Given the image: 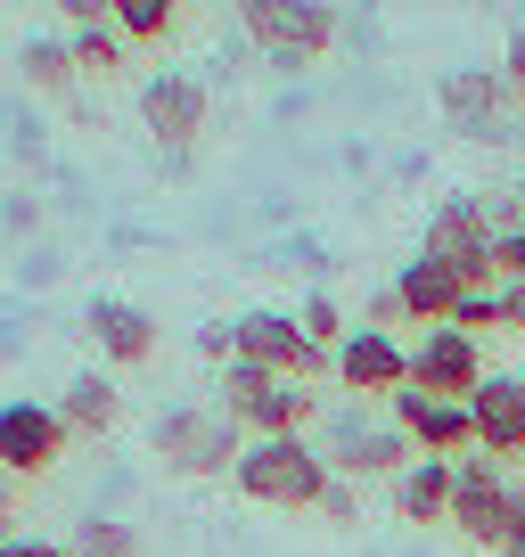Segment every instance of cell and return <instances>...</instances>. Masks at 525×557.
Segmentation results:
<instances>
[{"mask_svg": "<svg viewBox=\"0 0 525 557\" xmlns=\"http://www.w3.org/2000/svg\"><path fill=\"white\" fill-rule=\"evenodd\" d=\"M452 329H460V336H485V329H509V320H501V287H485V296H460Z\"/></svg>", "mask_w": 525, "mask_h": 557, "instance_id": "25", "label": "cell"}, {"mask_svg": "<svg viewBox=\"0 0 525 557\" xmlns=\"http://www.w3.org/2000/svg\"><path fill=\"white\" fill-rule=\"evenodd\" d=\"M501 557H525V517H517V533L501 541Z\"/></svg>", "mask_w": 525, "mask_h": 557, "instance_id": "35", "label": "cell"}, {"mask_svg": "<svg viewBox=\"0 0 525 557\" xmlns=\"http://www.w3.org/2000/svg\"><path fill=\"white\" fill-rule=\"evenodd\" d=\"M74 41V66H83V74H115L123 66V34H115V25H83V34H66Z\"/></svg>", "mask_w": 525, "mask_h": 557, "instance_id": "24", "label": "cell"}, {"mask_svg": "<svg viewBox=\"0 0 525 557\" xmlns=\"http://www.w3.org/2000/svg\"><path fill=\"white\" fill-rule=\"evenodd\" d=\"M9 524H17V475H0V541H9Z\"/></svg>", "mask_w": 525, "mask_h": 557, "instance_id": "34", "label": "cell"}, {"mask_svg": "<svg viewBox=\"0 0 525 557\" xmlns=\"http://www.w3.org/2000/svg\"><path fill=\"white\" fill-rule=\"evenodd\" d=\"M148 451L173 475H230L239 451H246V435L213 401H173V410H157V426H148Z\"/></svg>", "mask_w": 525, "mask_h": 557, "instance_id": "4", "label": "cell"}, {"mask_svg": "<svg viewBox=\"0 0 525 557\" xmlns=\"http://www.w3.org/2000/svg\"><path fill=\"white\" fill-rule=\"evenodd\" d=\"M460 296H468V287H460L452 262H436V255H411L403 271H394V304H403V320H419V329H452Z\"/></svg>", "mask_w": 525, "mask_h": 557, "instance_id": "17", "label": "cell"}, {"mask_svg": "<svg viewBox=\"0 0 525 557\" xmlns=\"http://www.w3.org/2000/svg\"><path fill=\"white\" fill-rule=\"evenodd\" d=\"M313 517H329V524H353V517H362V492H353L345 475H329V492H320V508H313Z\"/></svg>", "mask_w": 525, "mask_h": 557, "instance_id": "27", "label": "cell"}, {"mask_svg": "<svg viewBox=\"0 0 525 557\" xmlns=\"http://www.w3.org/2000/svg\"><path fill=\"white\" fill-rule=\"evenodd\" d=\"M181 17V0H107V25H115L123 41H164Z\"/></svg>", "mask_w": 525, "mask_h": 557, "instance_id": "21", "label": "cell"}, {"mask_svg": "<svg viewBox=\"0 0 525 557\" xmlns=\"http://www.w3.org/2000/svg\"><path fill=\"white\" fill-rule=\"evenodd\" d=\"M17 74H25V90H41V99H66L83 66H74V41L66 34H34L17 50Z\"/></svg>", "mask_w": 525, "mask_h": 557, "instance_id": "20", "label": "cell"}, {"mask_svg": "<svg viewBox=\"0 0 525 557\" xmlns=\"http://www.w3.org/2000/svg\"><path fill=\"white\" fill-rule=\"evenodd\" d=\"M394 426L411 435V451H419V459H468L476 451L468 401H436V394H419V385L394 394Z\"/></svg>", "mask_w": 525, "mask_h": 557, "instance_id": "13", "label": "cell"}, {"mask_svg": "<svg viewBox=\"0 0 525 557\" xmlns=\"http://www.w3.org/2000/svg\"><path fill=\"white\" fill-rule=\"evenodd\" d=\"M501 320L525 336V278H517V287H501Z\"/></svg>", "mask_w": 525, "mask_h": 557, "instance_id": "33", "label": "cell"}, {"mask_svg": "<svg viewBox=\"0 0 525 557\" xmlns=\"http://www.w3.org/2000/svg\"><path fill=\"white\" fill-rule=\"evenodd\" d=\"M517 517H525V484L501 468V459H485V451L452 459V533L468 541V549L501 557V541L517 533Z\"/></svg>", "mask_w": 525, "mask_h": 557, "instance_id": "3", "label": "cell"}, {"mask_svg": "<svg viewBox=\"0 0 525 557\" xmlns=\"http://www.w3.org/2000/svg\"><path fill=\"white\" fill-rule=\"evenodd\" d=\"M230 336H239V361L271 369V377H288V385H320L337 369V352H320L313 336L296 329V312H239Z\"/></svg>", "mask_w": 525, "mask_h": 557, "instance_id": "6", "label": "cell"}, {"mask_svg": "<svg viewBox=\"0 0 525 557\" xmlns=\"http://www.w3.org/2000/svg\"><path fill=\"white\" fill-rule=\"evenodd\" d=\"M411 385L436 401H468L476 385H485V345L460 329H427L419 345H411Z\"/></svg>", "mask_w": 525, "mask_h": 557, "instance_id": "12", "label": "cell"}, {"mask_svg": "<svg viewBox=\"0 0 525 557\" xmlns=\"http://www.w3.org/2000/svg\"><path fill=\"white\" fill-rule=\"evenodd\" d=\"M141 123L164 157H190L197 132H206V83L197 74H148L141 83Z\"/></svg>", "mask_w": 525, "mask_h": 557, "instance_id": "11", "label": "cell"}, {"mask_svg": "<svg viewBox=\"0 0 525 557\" xmlns=\"http://www.w3.org/2000/svg\"><path fill=\"white\" fill-rule=\"evenodd\" d=\"M394 517L403 524H452V459H411L394 475Z\"/></svg>", "mask_w": 525, "mask_h": 557, "instance_id": "19", "label": "cell"}, {"mask_svg": "<svg viewBox=\"0 0 525 557\" xmlns=\"http://www.w3.org/2000/svg\"><path fill=\"white\" fill-rule=\"evenodd\" d=\"M66 459L58 401H0V475H50Z\"/></svg>", "mask_w": 525, "mask_h": 557, "instance_id": "9", "label": "cell"}, {"mask_svg": "<svg viewBox=\"0 0 525 557\" xmlns=\"http://www.w3.org/2000/svg\"><path fill=\"white\" fill-rule=\"evenodd\" d=\"M501 83H509V107H525V34H509V50H501Z\"/></svg>", "mask_w": 525, "mask_h": 557, "instance_id": "28", "label": "cell"}, {"mask_svg": "<svg viewBox=\"0 0 525 557\" xmlns=\"http://www.w3.org/2000/svg\"><path fill=\"white\" fill-rule=\"evenodd\" d=\"M66 549H74V557H141V533H132V524H115V517H83Z\"/></svg>", "mask_w": 525, "mask_h": 557, "instance_id": "22", "label": "cell"}, {"mask_svg": "<svg viewBox=\"0 0 525 557\" xmlns=\"http://www.w3.org/2000/svg\"><path fill=\"white\" fill-rule=\"evenodd\" d=\"M329 377L345 385V394H362V401H394L411 385V352L394 345V329H345Z\"/></svg>", "mask_w": 525, "mask_h": 557, "instance_id": "10", "label": "cell"}, {"mask_svg": "<svg viewBox=\"0 0 525 557\" xmlns=\"http://www.w3.org/2000/svg\"><path fill=\"white\" fill-rule=\"evenodd\" d=\"M239 25L280 58V66L329 58V41H337V9L329 0H239Z\"/></svg>", "mask_w": 525, "mask_h": 557, "instance_id": "8", "label": "cell"}, {"mask_svg": "<svg viewBox=\"0 0 525 557\" xmlns=\"http://www.w3.org/2000/svg\"><path fill=\"white\" fill-rule=\"evenodd\" d=\"M83 329H90V345H99V361H107V369H141V361H157V320H148L141 304H123V296H90Z\"/></svg>", "mask_w": 525, "mask_h": 557, "instance_id": "16", "label": "cell"}, {"mask_svg": "<svg viewBox=\"0 0 525 557\" xmlns=\"http://www.w3.org/2000/svg\"><path fill=\"white\" fill-rule=\"evenodd\" d=\"M509 197H517V213H525V164H517V189H509Z\"/></svg>", "mask_w": 525, "mask_h": 557, "instance_id": "36", "label": "cell"}, {"mask_svg": "<svg viewBox=\"0 0 525 557\" xmlns=\"http://www.w3.org/2000/svg\"><path fill=\"white\" fill-rule=\"evenodd\" d=\"M394 320H403V304H394V287H386V296H369V320H362V329H394Z\"/></svg>", "mask_w": 525, "mask_h": 557, "instance_id": "32", "label": "cell"}, {"mask_svg": "<svg viewBox=\"0 0 525 557\" xmlns=\"http://www.w3.org/2000/svg\"><path fill=\"white\" fill-rule=\"evenodd\" d=\"M0 557H74L66 541H34V533H9L0 541Z\"/></svg>", "mask_w": 525, "mask_h": 557, "instance_id": "30", "label": "cell"}, {"mask_svg": "<svg viewBox=\"0 0 525 557\" xmlns=\"http://www.w3.org/2000/svg\"><path fill=\"white\" fill-rule=\"evenodd\" d=\"M468 426L485 459H525V377L485 369V385L468 394Z\"/></svg>", "mask_w": 525, "mask_h": 557, "instance_id": "15", "label": "cell"}, {"mask_svg": "<svg viewBox=\"0 0 525 557\" xmlns=\"http://www.w3.org/2000/svg\"><path fill=\"white\" fill-rule=\"evenodd\" d=\"M419 255L452 262V278L468 287V296L501 287V271H492V213H485V197H443V206L427 213V246H419Z\"/></svg>", "mask_w": 525, "mask_h": 557, "instance_id": "5", "label": "cell"}, {"mask_svg": "<svg viewBox=\"0 0 525 557\" xmlns=\"http://www.w3.org/2000/svg\"><path fill=\"white\" fill-rule=\"evenodd\" d=\"M492 271H501V287H517V278H525V222L517 230H492Z\"/></svg>", "mask_w": 525, "mask_h": 557, "instance_id": "26", "label": "cell"}, {"mask_svg": "<svg viewBox=\"0 0 525 557\" xmlns=\"http://www.w3.org/2000/svg\"><path fill=\"white\" fill-rule=\"evenodd\" d=\"M197 352H206V361H239V336H230V320H213V329H197Z\"/></svg>", "mask_w": 525, "mask_h": 557, "instance_id": "29", "label": "cell"}, {"mask_svg": "<svg viewBox=\"0 0 525 557\" xmlns=\"http://www.w3.org/2000/svg\"><path fill=\"white\" fill-rule=\"evenodd\" d=\"M58 418H66V435H115L123 426V385L107 369H74L66 394H58Z\"/></svg>", "mask_w": 525, "mask_h": 557, "instance_id": "18", "label": "cell"}, {"mask_svg": "<svg viewBox=\"0 0 525 557\" xmlns=\"http://www.w3.org/2000/svg\"><path fill=\"white\" fill-rule=\"evenodd\" d=\"M296 329H304V336H313V345H320V352H337V345H345V304H337V296H329V287H320V296H304V312H296Z\"/></svg>", "mask_w": 525, "mask_h": 557, "instance_id": "23", "label": "cell"}, {"mask_svg": "<svg viewBox=\"0 0 525 557\" xmlns=\"http://www.w3.org/2000/svg\"><path fill=\"white\" fill-rule=\"evenodd\" d=\"M436 107H443V123H460L468 139H501V132H509V83H501V66H460V74H443V83H436Z\"/></svg>", "mask_w": 525, "mask_h": 557, "instance_id": "14", "label": "cell"}, {"mask_svg": "<svg viewBox=\"0 0 525 557\" xmlns=\"http://www.w3.org/2000/svg\"><path fill=\"white\" fill-rule=\"evenodd\" d=\"M329 475H345V484H369V475H403L411 459V435L394 426V418H362V410H329Z\"/></svg>", "mask_w": 525, "mask_h": 557, "instance_id": "7", "label": "cell"}, {"mask_svg": "<svg viewBox=\"0 0 525 557\" xmlns=\"http://www.w3.org/2000/svg\"><path fill=\"white\" fill-rule=\"evenodd\" d=\"M213 410L239 426V435H304L320 426V385H288L255 361H222V385H213Z\"/></svg>", "mask_w": 525, "mask_h": 557, "instance_id": "2", "label": "cell"}, {"mask_svg": "<svg viewBox=\"0 0 525 557\" xmlns=\"http://www.w3.org/2000/svg\"><path fill=\"white\" fill-rule=\"evenodd\" d=\"M230 484H239V500H255V508H320L329 459H320V443H304V435H246Z\"/></svg>", "mask_w": 525, "mask_h": 557, "instance_id": "1", "label": "cell"}, {"mask_svg": "<svg viewBox=\"0 0 525 557\" xmlns=\"http://www.w3.org/2000/svg\"><path fill=\"white\" fill-rule=\"evenodd\" d=\"M58 17L83 34V25H107V0H58Z\"/></svg>", "mask_w": 525, "mask_h": 557, "instance_id": "31", "label": "cell"}]
</instances>
